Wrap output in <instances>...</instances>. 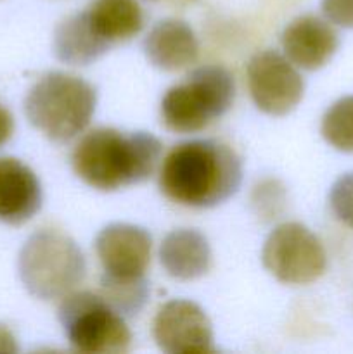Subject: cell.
<instances>
[{
  "label": "cell",
  "instance_id": "obj_1",
  "mask_svg": "<svg viewBox=\"0 0 353 354\" xmlns=\"http://www.w3.org/2000/svg\"><path fill=\"white\" fill-rule=\"evenodd\" d=\"M242 183V162L218 140H189L163 159L159 189L173 203L206 209L224 204Z\"/></svg>",
  "mask_w": 353,
  "mask_h": 354
},
{
  "label": "cell",
  "instance_id": "obj_2",
  "mask_svg": "<svg viewBox=\"0 0 353 354\" xmlns=\"http://www.w3.org/2000/svg\"><path fill=\"white\" fill-rule=\"evenodd\" d=\"M161 151V142L147 131L123 133L114 128H97L76 144L71 165L89 187L114 192L145 182L154 173Z\"/></svg>",
  "mask_w": 353,
  "mask_h": 354
},
{
  "label": "cell",
  "instance_id": "obj_3",
  "mask_svg": "<svg viewBox=\"0 0 353 354\" xmlns=\"http://www.w3.org/2000/svg\"><path fill=\"white\" fill-rule=\"evenodd\" d=\"M97 106V92L75 75L52 71L42 76L24 100L28 121L55 144L73 140L89 127Z\"/></svg>",
  "mask_w": 353,
  "mask_h": 354
},
{
  "label": "cell",
  "instance_id": "obj_4",
  "mask_svg": "<svg viewBox=\"0 0 353 354\" xmlns=\"http://www.w3.org/2000/svg\"><path fill=\"white\" fill-rule=\"evenodd\" d=\"M19 279L28 292L42 301L64 297L82 283L87 263L82 249L57 230L35 232L21 248Z\"/></svg>",
  "mask_w": 353,
  "mask_h": 354
},
{
  "label": "cell",
  "instance_id": "obj_5",
  "mask_svg": "<svg viewBox=\"0 0 353 354\" xmlns=\"http://www.w3.org/2000/svg\"><path fill=\"white\" fill-rule=\"evenodd\" d=\"M234 76L224 66L196 68L161 100V120L175 133H196L224 116L234 104Z\"/></svg>",
  "mask_w": 353,
  "mask_h": 354
},
{
  "label": "cell",
  "instance_id": "obj_6",
  "mask_svg": "<svg viewBox=\"0 0 353 354\" xmlns=\"http://www.w3.org/2000/svg\"><path fill=\"white\" fill-rule=\"evenodd\" d=\"M59 322L75 351L87 354H123L132 334L123 315L100 294L69 292L59 306Z\"/></svg>",
  "mask_w": 353,
  "mask_h": 354
},
{
  "label": "cell",
  "instance_id": "obj_7",
  "mask_svg": "<svg viewBox=\"0 0 353 354\" xmlns=\"http://www.w3.org/2000/svg\"><path fill=\"white\" fill-rule=\"evenodd\" d=\"M266 272L287 286H307L324 275L327 254L320 239L305 225L289 221L273 228L262 251Z\"/></svg>",
  "mask_w": 353,
  "mask_h": 354
},
{
  "label": "cell",
  "instance_id": "obj_8",
  "mask_svg": "<svg viewBox=\"0 0 353 354\" xmlns=\"http://www.w3.org/2000/svg\"><path fill=\"white\" fill-rule=\"evenodd\" d=\"M248 88L260 111L270 116H286L303 99L305 80L286 55L263 50L249 59Z\"/></svg>",
  "mask_w": 353,
  "mask_h": 354
},
{
  "label": "cell",
  "instance_id": "obj_9",
  "mask_svg": "<svg viewBox=\"0 0 353 354\" xmlns=\"http://www.w3.org/2000/svg\"><path fill=\"white\" fill-rule=\"evenodd\" d=\"M159 349L170 354L215 353L213 328L199 304L175 299L159 308L152 325Z\"/></svg>",
  "mask_w": 353,
  "mask_h": 354
},
{
  "label": "cell",
  "instance_id": "obj_10",
  "mask_svg": "<svg viewBox=\"0 0 353 354\" xmlns=\"http://www.w3.org/2000/svg\"><path fill=\"white\" fill-rule=\"evenodd\" d=\"M151 249L149 232L130 223L107 225L96 239V252L104 273L114 277H144Z\"/></svg>",
  "mask_w": 353,
  "mask_h": 354
},
{
  "label": "cell",
  "instance_id": "obj_11",
  "mask_svg": "<svg viewBox=\"0 0 353 354\" xmlns=\"http://www.w3.org/2000/svg\"><path fill=\"white\" fill-rule=\"evenodd\" d=\"M280 41L286 57L307 71L324 68L339 47V37L334 28L311 14L291 21L282 31Z\"/></svg>",
  "mask_w": 353,
  "mask_h": 354
},
{
  "label": "cell",
  "instance_id": "obj_12",
  "mask_svg": "<svg viewBox=\"0 0 353 354\" xmlns=\"http://www.w3.org/2000/svg\"><path fill=\"white\" fill-rule=\"evenodd\" d=\"M42 207V187L33 169L14 158H0V221L23 225Z\"/></svg>",
  "mask_w": 353,
  "mask_h": 354
},
{
  "label": "cell",
  "instance_id": "obj_13",
  "mask_svg": "<svg viewBox=\"0 0 353 354\" xmlns=\"http://www.w3.org/2000/svg\"><path fill=\"white\" fill-rule=\"evenodd\" d=\"M144 54L161 71H180L196 62L199 44L185 21L163 19L145 37Z\"/></svg>",
  "mask_w": 353,
  "mask_h": 354
},
{
  "label": "cell",
  "instance_id": "obj_14",
  "mask_svg": "<svg viewBox=\"0 0 353 354\" xmlns=\"http://www.w3.org/2000/svg\"><path fill=\"white\" fill-rule=\"evenodd\" d=\"M159 261L170 277L196 280L206 275L211 266V249L201 232L190 228L173 230L163 239Z\"/></svg>",
  "mask_w": 353,
  "mask_h": 354
},
{
  "label": "cell",
  "instance_id": "obj_15",
  "mask_svg": "<svg viewBox=\"0 0 353 354\" xmlns=\"http://www.w3.org/2000/svg\"><path fill=\"white\" fill-rule=\"evenodd\" d=\"M111 47L113 45L93 28L87 10L69 16L54 31V54L66 64L89 66Z\"/></svg>",
  "mask_w": 353,
  "mask_h": 354
},
{
  "label": "cell",
  "instance_id": "obj_16",
  "mask_svg": "<svg viewBox=\"0 0 353 354\" xmlns=\"http://www.w3.org/2000/svg\"><path fill=\"white\" fill-rule=\"evenodd\" d=\"M87 14L111 45L132 40L144 26V12L137 0H93Z\"/></svg>",
  "mask_w": 353,
  "mask_h": 354
},
{
  "label": "cell",
  "instance_id": "obj_17",
  "mask_svg": "<svg viewBox=\"0 0 353 354\" xmlns=\"http://www.w3.org/2000/svg\"><path fill=\"white\" fill-rule=\"evenodd\" d=\"M100 296L125 318L135 317L147 303V280L145 277H114L104 273L100 279Z\"/></svg>",
  "mask_w": 353,
  "mask_h": 354
},
{
  "label": "cell",
  "instance_id": "obj_18",
  "mask_svg": "<svg viewBox=\"0 0 353 354\" xmlns=\"http://www.w3.org/2000/svg\"><path fill=\"white\" fill-rule=\"evenodd\" d=\"M320 133L336 151L353 152V95L336 100L325 111Z\"/></svg>",
  "mask_w": 353,
  "mask_h": 354
},
{
  "label": "cell",
  "instance_id": "obj_19",
  "mask_svg": "<svg viewBox=\"0 0 353 354\" xmlns=\"http://www.w3.org/2000/svg\"><path fill=\"white\" fill-rule=\"evenodd\" d=\"M329 204L341 223L353 228V173L339 176L329 192Z\"/></svg>",
  "mask_w": 353,
  "mask_h": 354
},
{
  "label": "cell",
  "instance_id": "obj_20",
  "mask_svg": "<svg viewBox=\"0 0 353 354\" xmlns=\"http://www.w3.org/2000/svg\"><path fill=\"white\" fill-rule=\"evenodd\" d=\"M253 204L256 207V213L266 216V220L277 218L280 207L284 204V190L273 180H266V182L260 183L255 190V197H253Z\"/></svg>",
  "mask_w": 353,
  "mask_h": 354
},
{
  "label": "cell",
  "instance_id": "obj_21",
  "mask_svg": "<svg viewBox=\"0 0 353 354\" xmlns=\"http://www.w3.org/2000/svg\"><path fill=\"white\" fill-rule=\"evenodd\" d=\"M322 12L336 26L353 28V0H322Z\"/></svg>",
  "mask_w": 353,
  "mask_h": 354
},
{
  "label": "cell",
  "instance_id": "obj_22",
  "mask_svg": "<svg viewBox=\"0 0 353 354\" xmlns=\"http://www.w3.org/2000/svg\"><path fill=\"white\" fill-rule=\"evenodd\" d=\"M14 133V118L3 106H0V147L9 142Z\"/></svg>",
  "mask_w": 353,
  "mask_h": 354
},
{
  "label": "cell",
  "instance_id": "obj_23",
  "mask_svg": "<svg viewBox=\"0 0 353 354\" xmlns=\"http://www.w3.org/2000/svg\"><path fill=\"white\" fill-rule=\"evenodd\" d=\"M17 351H19V348H17L16 337L12 335V332L6 325L0 324V353L14 354Z\"/></svg>",
  "mask_w": 353,
  "mask_h": 354
},
{
  "label": "cell",
  "instance_id": "obj_24",
  "mask_svg": "<svg viewBox=\"0 0 353 354\" xmlns=\"http://www.w3.org/2000/svg\"><path fill=\"white\" fill-rule=\"evenodd\" d=\"M151 2H156V0H151Z\"/></svg>",
  "mask_w": 353,
  "mask_h": 354
}]
</instances>
